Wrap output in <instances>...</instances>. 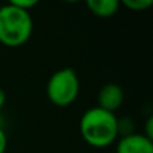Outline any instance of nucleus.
I'll return each mask as SVG.
<instances>
[{
  "label": "nucleus",
  "mask_w": 153,
  "mask_h": 153,
  "mask_svg": "<svg viewBox=\"0 0 153 153\" xmlns=\"http://www.w3.org/2000/svg\"><path fill=\"white\" fill-rule=\"evenodd\" d=\"M86 5L94 15L100 18H110L118 11L120 1L117 0H87Z\"/></svg>",
  "instance_id": "6"
},
{
  "label": "nucleus",
  "mask_w": 153,
  "mask_h": 153,
  "mask_svg": "<svg viewBox=\"0 0 153 153\" xmlns=\"http://www.w3.org/2000/svg\"><path fill=\"white\" fill-rule=\"evenodd\" d=\"M4 103H5V93L3 91V89H0V110L4 106Z\"/></svg>",
  "instance_id": "12"
},
{
  "label": "nucleus",
  "mask_w": 153,
  "mask_h": 153,
  "mask_svg": "<svg viewBox=\"0 0 153 153\" xmlns=\"http://www.w3.org/2000/svg\"><path fill=\"white\" fill-rule=\"evenodd\" d=\"M122 4L132 11H145L153 4L152 0H122Z\"/></svg>",
  "instance_id": "7"
},
{
  "label": "nucleus",
  "mask_w": 153,
  "mask_h": 153,
  "mask_svg": "<svg viewBox=\"0 0 153 153\" xmlns=\"http://www.w3.org/2000/svg\"><path fill=\"white\" fill-rule=\"evenodd\" d=\"M117 153H153V141L144 134L132 133L121 137L117 144Z\"/></svg>",
  "instance_id": "5"
},
{
  "label": "nucleus",
  "mask_w": 153,
  "mask_h": 153,
  "mask_svg": "<svg viewBox=\"0 0 153 153\" xmlns=\"http://www.w3.org/2000/svg\"><path fill=\"white\" fill-rule=\"evenodd\" d=\"M7 149V136H5L3 128L0 126V153H4Z\"/></svg>",
  "instance_id": "11"
},
{
  "label": "nucleus",
  "mask_w": 153,
  "mask_h": 153,
  "mask_svg": "<svg viewBox=\"0 0 153 153\" xmlns=\"http://www.w3.org/2000/svg\"><path fill=\"white\" fill-rule=\"evenodd\" d=\"M82 138L94 148H105L118 137V118L114 113L101 108H91L83 113L79 122Z\"/></svg>",
  "instance_id": "1"
},
{
  "label": "nucleus",
  "mask_w": 153,
  "mask_h": 153,
  "mask_svg": "<svg viewBox=\"0 0 153 153\" xmlns=\"http://www.w3.org/2000/svg\"><path fill=\"white\" fill-rule=\"evenodd\" d=\"M11 4L15 5V7L19 8V10H23V11L30 12V10H31L32 7H35V5L38 4V1L36 0H12Z\"/></svg>",
  "instance_id": "9"
},
{
  "label": "nucleus",
  "mask_w": 153,
  "mask_h": 153,
  "mask_svg": "<svg viewBox=\"0 0 153 153\" xmlns=\"http://www.w3.org/2000/svg\"><path fill=\"white\" fill-rule=\"evenodd\" d=\"M144 136H145L146 138H149V140H153V117H149L148 121H146Z\"/></svg>",
  "instance_id": "10"
},
{
  "label": "nucleus",
  "mask_w": 153,
  "mask_h": 153,
  "mask_svg": "<svg viewBox=\"0 0 153 153\" xmlns=\"http://www.w3.org/2000/svg\"><path fill=\"white\" fill-rule=\"evenodd\" d=\"M34 28L30 12L11 3L0 7V43L7 47H20L30 39Z\"/></svg>",
  "instance_id": "2"
},
{
  "label": "nucleus",
  "mask_w": 153,
  "mask_h": 153,
  "mask_svg": "<svg viewBox=\"0 0 153 153\" xmlns=\"http://www.w3.org/2000/svg\"><path fill=\"white\" fill-rule=\"evenodd\" d=\"M47 97L54 105L65 108L71 105L79 94V79L73 69H62L55 71L48 79Z\"/></svg>",
  "instance_id": "3"
},
{
  "label": "nucleus",
  "mask_w": 153,
  "mask_h": 153,
  "mask_svg": "<svg viewBox=\"0 0 153 153\" xmlns=\"http://www.w3.org/2000/svg\"><path fill=\"white\" fill-rule=\"evenodd\" d=\"M98 108L114 113L124 102V91L117 83H106L98 93Z\"/></svg>",
  "instance_id": "4"
},
{
  "label": "nucleus",
  "mask_w": 153,
  "mask_h": 153,
  "mask_svg": "<svg viewBox=\"0 0 153 153\" xmlns=\"http://www.w3.org/2000/svg\"><path fill=\"white\" fill-rule=\"evenodd\" d=\"M132 130H133V122L128 117H125L121 121H118V134L121 133L122 137L132 134Z\"/></svg>",
  "instance_id": "8"
}]
</instances>
